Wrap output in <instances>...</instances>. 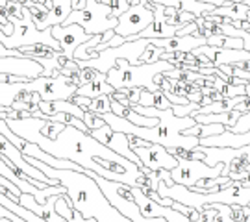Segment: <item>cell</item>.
<instances>
[{
  "label": "cell",
  "mask_w": 250,
  "mask_h": 222,
  "mask_svg": "<svg viewBox=\"0 0 250 222\" xmlns=\"http://www.w3.org/2000/svg\"><path fill=\"white\" fill-rule=\"evenodd\" d=\"M134 152L146 169L156 170V172L161 169L172 170L180 163L165 146L156 144V142H146L145 146H135Z\"/></svg>",
  "instance_id": "obj_10"
},
{
  "label": "cell",
  "mask_w": 250,
  "mask_h": 222,
  "mask_svg": "<svg viewBox=\"0 0 250 222\" xmlns=\"http://www.w3.org/2000/svg\"><path fill=\"white\" fill-rule=\"evenodd\" d=\"M224 165L219 163L215 167H209L208 163L200 160H182L170 170V178L174 183H180V185L186 187H195L200 182V180H209V178H219L223 174Z\"/></svg>",
  "instance_id": "obj_8"
},
{
  "label": "cell",
  "mask_w": 250,
  "mask_h": 222,
  "mask_svg": "<svg viewBox=\"0 0 250 222\" xmlns=\"http://www.w3.org/2000/svg\"><path fill=\"white\" fill-rule=\"evenodd\" d=\"M82 121L87 124V128H89L91 132H93V130H99V128H102V126L106 124L102 117L97 115V113H91V111H85V115H83Z\"/></svg>",
  "instance_id": "obj_33"
},
{
  "label": "cell",
  "mask_w": 250,
  "mask_h": 222,
  "mask_svg": "<svg viewBox=\"0 0 250 222\" xmlns=\"http://www.w3.org/2000/svg\"><path fill=\"white\" fill-rule=\"evenodd\" d=\"M50 30H52L54 39H58V43L62 44V52L67 60H72L76 48L91 39V36L80 24H69V26L58 24V26H52Z\"/></svg>",
  "instance_id": "obj_12"
},
{
  "label": "cell",
  "mask_w": 250,
  "mask_h": 222,
  "mask_svg": "<svg viewBox=\"0 0 250 222\" xmlns=\"http://www.w3.org/2000/svg\"><path fill=\"white\" fill-rule=\"evenodd\" d=\"M141 91H143V89H132V91H130V93H128V98H130V102H132V106H134V104H139V98H141Z\"/></svg>",
  "instance_id": "obj_39"
},
{
  "label": "cell",
  "mask_w": 250,
  "mask_h": 222,
  "mask_svg": "<svg viewBox=\"0 0 250 222\" xmlns=\"http://www.w3.org/2000/svg\"><path fill=\"white\" fill-rule=\"evenodd\" d=\"M160 172V178L165 182V185H174V182H172V178H170V170H165V169H161L158 170Z\"/></svg>",
  "instance_id": "obj_40"
},
{
  "label": "cell",
  "mask_w": 250,
  "mask_h": 222,
  "mask_svg": "<svg viewBox=\"0 0 250 222\" xmlns=\"http://www.w3.org/2000/svg\"><path fill=\"white\" fill-rule=\"evenodd\" d=\"M26 160L34 167L43 170L48 178L58 180L67 189V195L71 198V205L74 209H78L85 219H97L99 222H132L117 207L109 204V200L102 193L97 180L89 174V170H83V172L62 170L54 169V167L36 160V158H26Z\"/></svg>",
  "instance_id": "obj_1"
},
{
  "label": "cell",
  "mask_w": 250,
  "mask_h": 222,
  "mask_svg": "<svg viewBox=\"0 0 250 222\" xmlns=\"http://www.w3.org/2000/svg\"><path fill=\"white\" fill-rule=\"evenodd\" d=\"M208 37L202 36H176V37H167V39H150V44L161 48L163 52H193L195 48L206 44Z\"/></svg>",
  "instance_id": "obj_16"
},
{
  "label": "cell",
  "mask_w": 250,
  "mask_h": 222,
  "mask_svg": "<svg viewBox=\"0 0 250 222\" xmlns=\"http://www.w3.org/2000/svg\"><path fill=\"white\" fill-rule=\"evenodd\" d=\"M113 93H115V87L107 83L106 74H102V72H99V76L93 81L83 83V85H80L78 91H76V95L87 97V98H97V97H102V95H109V97H111Z\"/></svg>",
  "instance_id": "obj_19"
},
{
  "label": "cell",
  "mask_w": 250,
  "mask_h": 222,
  "mask_svg": "<svg viewBox=\"0 0 250 222\" xmlns=\"http://www.w3.org/2000/svg\"><path fill=\"white\" fill-rule=\"evenodd\" d=\"M0 72L11 76H24L28 80H34L43 76V65H39L32 58H4L0 56Z\"/></svg>",
  "instance_id": "obj_15"
},
{
  "label": "cell",
  "mask_w": 250,
  "mask_h": 222,
  "mask_svg": "<svg viewBox=\"0 0 250 222\" xmlns=\"http://www.w3.org/2000/svg\"><path fill=\"white\" fill-rule=\"evenodd\" d=\"M161 54H163V50H161V48L154 46V44H148V46H146V50L143 52V56H141V60H139V65H141V63H156V61H160Z\"/></svg>",
  "instance_id": "obj_32"
},
{
  "label": "cell",
  "mask_w": 250,
  "mask_h": 222,
  "mask_svg": "<svg viewBox=\"0 0 250 222\" xmlns=\"http://www.w3.org/2000/svg\"><path fill=\"white\" fill-rule=\"evenodd\" d=\"M206 207H213L217 209V215H215L213 222H235L232 219V205H226V204H209ZM204 207V209H206Z\"/></svg>",
  "instance_id": "obj_29"
},
{
  "label": "cell",
  "mask_w": 250,
  "mask_h": 222,
  "mask_svg": "<svg viewBox=\"0 0 250 222\" xmlns=\"http://www.w3.org/2000/svg\"><path fill=\"white\" fill-rule=\"evenodd\" d=\"M250 130V111L249 113H243L241 117H239V121L235 122V126L232 128L233 133H245Z\"/></svg>",
  "instance_id": "obj_35"
},
{
  "label": "cell",
  "mask_w": 250,
  "mask_h": 222,
  "mask_svg": "<svg viewBox=\"0 0 250 222\" xmlns=\"http://www.w3.org/2000/svg\"><path fill=\"white\" fill-rule=\"evenodd\" d=\"M150 44V39H135V41H126L125 44H119V46H109L106 50L99 52V56L95 60H80L78 67L80 69H95V71L107 74L113 67L117 65L119 60H128L132 65H139V60L143 52L146 50V46Z\"/></svg>",
  "instance_id": "obj_5"
},
{
  "label": "cell",
  "mask_w": 250,
  "mask_h": 222,
  "mask_svg": "<svg viewBox=\"0 0 250 222\" xmlns=\"http://www.w3.org/2000/svg\"><path fill=\"white\" fill-rule=\"evenodd\" d=\"M24 89L28 93H37L45 102H52V100H72L78 91V85L69 76L54 72V76H39L24 81Z\"/></svg>",
  "instance_id": "obj_6"
},
{
  "label": "cell",
  "mask_w": 250,
  "mask_h": 222,
  "mask_svg": "<svg viewBox=\"0 0 250 222\" xmlns=\"http://www.w3.org/2000/svg\"><path fill=\"white\" fill-rule=\"evenodd\" d=\"M97 76H99V71H95V69H89V67L82 69V71L78 72V87H80V85H83V83H89V81H93Z\"/></svg>",
  "instance_id": "obj_34"
},
{
  "label": "cell",
  "mask_w": 250,
  "mask_h": 222,
  "mask_svg": "<svg viewBox=\"0 0 250 222\" xmlns=\"http://www.w3.org/2000/svg\"><path fill=\"white\" fill-rule=\"evenodd\" d=\"M176 69L170 61L160 60L156 63H141V65H132L128 60H119L117 65L106 74V80L109 85H113L115 91L123 89H146L150 93L161 91V85L156 81L160 74Z\"/></svg>",
  "instance_id": "obj_2"
},
{
  "label": "cell",
  "mask_w": 250,
  "mask_h": 222,
  "mask_svg": "<svg viewBox=\"0 0 250 222\" xmlns=\"http://www.w3.org/2000/svg\"><path fill=\"white\" fill-rule=\"evenodd\" d=\"M139 106H146V107H156V109H170L172 104L169 102V98L165 97L161 91L158 93H150V91H146L143 89L141 91V98H139Z\"/></svg>",
  "instance_id": "obj_22"
},
{
  "label": "cell",
  "mask_w": 250,
  "mask_h": 222,
  "mask_svg": "<svg viewBox=\"0 0 250 222\" xmlns=\"http://www.w3.org/2000/svg\"><path fill=\"white\" fill-rule=\"evenodd\" d=\"M213 89H217V91L223 95V98H235V97H243V95H247L245 85H233V83H230V81L221 80L219 76H215Z\"/></svg>",
  "instance_id": "obj_26"
},
{
  "label": "cell",
  "mask_w": 250,
  "mask_h": 222,
  "mask_svg": "<svg viewBox=\"0 0 250 222\" xmlns=\"http://www.w3.org/2000/svg\"><path fill=\"white\" fill-rule=\"evenodd\" d=\"M152 22H154V4H150L148 0H141L139 4L130 6V9L119 17L115 34L126 37V41H134V37L141 34L145 28L150 26Z\"/></svg>",
  "instance_id": "obj_7"
},
{
  "label": "cell",
  "mask_w": 250,
  "mask_h": 222,
  "mask_svg": "<svg viewBox=\"0 0 250 222\" xmlns=\"http://www.w3.org/2000/svg\"><path fill=\"white\" fill-rule=\"evenodd\" d=\"M132 195H134V200L135 204L139 205V209H141V213L143 217L146 219H165V221L169 222H191L189 221V217H186L184 213H180L178 209H174V207H167V205H161L158 202H154L150 196H146L139 189V187H132Z\"/></svg>",
  "instance_id": "obj_11"
},
{
  "label": "cell",
  "mask_w": 250,
  "mask_h": 222,
  "mask_svg": "<svg viewBox=\"0 0 250 222\" xmlns=\"http://www.w3.org/2000/svg\"><path fill=\"white\" fill-rule=\"evenodd\" d=\"M226 130V126L224 124H195L188 128L186 130V135H195L198 139H204V137H211V135H219V133H223Z\"/></svg>",
  "instance_id": "obj_24"
},
{
  "label": "cell",
  "mask_w": 250,
  "mask_h": 222,
  "mask_svg": "<svg viewBox=\"0 0 250 222\" xmlns=\"http://www.w3.org/2000/svg\"><path fill=\"white\" fill-rule=\"evenodd\" d=\"M150 4H160V6H165V8H176L180 9L182 6V0H148Z\"/></svg>",
  "instance_id": "obj_37"
},
{
  "label": "cell",
  "mask_w": 250,
  "mask_h": 222,
  "mask_svg": "<svg viewBox=\"0 0 250 222\" xmlns=\"http://www.w3.org/2000/svg\"><path fill=\"white\" fill-rule=\"evenodd\" d=\"M247 20H250V11H249V15H247Z\"/></svg>",
  "instance_id": "obj_44"
},
{
  "label": "cell",
  "mask_w": 250,
  "mask_h": 222,
  "mask_svg": "<svg viewBox=\"0 0 250 222\" xmlns=\"http://www.w3.org/2000/svg\"><path fill=\"white\" fill-rule=\"evenodd\" d=\"M141 0H130V6H135V4H139Z\"/></svg>",
  "instance_id": "obj_43"
},
{
  "label": "cell",
  "mask_w": 250,
  "mask_h": 222,
  "mask_svg": "<svg viewBox=\"0 0 250 222\" xmlns=\"http://www.w3.org/2000/svg\"><path fill=\"white\" fill-rule=\"evenodd\" d=\"M91 135H93L95 139H99L102 144H106L107 148H111L113 152H117L119 156H123V158H126V160L134 161L139 169L143 167L141 160H139V158L135 156V152L132 150L130 137H128L126 133L115 132L109 124H104L102 128H99V130H93Z\"/></svg>",
  "instance_id": "obj_9"
},
{
  "label": "cell",
  "mask_w": 250,
  "mask_h": 222,
  "mask_svg": "<svg viewBox=\"0 0 250 222\" xmlns=\"http://www.w3.org/2000/svg\"><path fill=\"white\" fill-rule=\"evenodd\" d=\"M180 9L189 11V13H191V15H195V17H202L204 13L213 11L215 6L213 4H208V2H202V0H182Z\"/></svg>",
  "instance_id": "obj_27"
},
{
  "label": "cell",
  "mask_w": 250,
  "mask_h": 222,
  "mask_svg": "<svg viewBox=\"0 0 250 222\" xmlns=\"http://www.w3.org/2000/svg\"><path fill=\"white\" fill-rule=\"evenodd\" d=\"M206 44L219 46V48H245V41H243L241 37H230V36H223V34L208 37Z\"/></svg>",
  "instance_id": "obj_25"
},
{
  "label": "cell",
  "mask_w": 250,
  "mask_h": 222,
  "mask_svg": "<svg viewBox=\"0 0 250 222\" xmlns=\"http://www.w3.org/2000/svg\"><path fill=\"white\" fill-rule=\"evenodd\" d=\"M58 196L60 195H54L46 200L45 204H39L34 195L21 193V196H19V204L28 207L30 211H34L37 217L45 219L46 222H63L65 219H62V217L58 215V211H56V200H58Z\"/></svg>",
  "instance_id": "obj_17"
},
{
  "label": "cell",
  "mask_w": 250,
  "mask_h": 222,
  "mask_svg": "<svg viewBox=\"0 0 250 222\" xmlns=\"http://www.w3.org/2000/svg\"><path fill=\"white\" fill-rule=\"evenodd\" d=\"M215 215H217V209L213 207H206V209H200V219L195 222H213Z\"/></svg>",
  "instance_id": "obj_36"
},
{
  "label": "cell",
  "mask_w": 250,
  "mask_h": 222,
  "mask_svg": "<svg viewBox=\"0 0 250 222\" xmlns=\"http://www.w3.org/2000/svg\"><path fill=\"white\" fill-rule=\"evenodd\" d=\"M63 222H67V221H63Z\"/></svg>",
  "instance_id": "obj_45"
},
{
  "label": "cell",
  "mask_w": 250,
  "mask_h": 222,
  "mask_svg": "<svg viewBox=\"0 0 250 222\" xmlns=\"http://www.w3.org/2000/svg\"><path fill=\"white\" fill-rule=\"evenodd\" d=\"M0 189H2L11 200H15V202H19V196H21V193H22L11 180H8V178L2 176V174H0Z\"/></svg>",
  "instance_id": "obj_30"
},
{
  "label": "cell",
  "mask_w": 250,
  "mask_h": 222,
  "mask_svg": "<svg viewBox=\"0 0 250 222\" xmlns=\"http://www.w3.org/2000/svg\"><path fill=\"white\" fill-rule=\"evenodd\" d=\"M87 111H91V113H97V115L109 113V111H111V97H109V95H102V97L93 98Z\"/></svg>",
  "instance_id": "obj_28"
},
{
  "label": "cell",
  "mask_w": 250,
  "mask_h": 222,
  "mask_svg": "<svg viewBox=\"0 0 250 222\" xmlns=\"http://www.w3.org/2000/svg\"><path fill=\"white\" fill-rule=\"evenodd\" d=\"M0 174L6 176L8 180H11L22 193H28V195L36 196V200L39 202V204H45L46 200L54 195H67V189H65L63 185H48V187H45V189H39V187L32 185L30 182H24V180L17 178L15 176V172L11 170V167L8 165V161H4L2 156H0Z\"/></svg>",
  "instance_id": "obj_13"
},
{
  "label": "cell",
  "mask_w": 250,
  "mask_h": 222,
  "mask_svg": "<svg viewBox=\"0 0 250 222\" xmlns=\"http://www.w3.org/2000/svg\"><path fill=\"white\" fill-rule=\"evenodd\" d=\"M99 2H102V4H106V6L113 9V15L117 19L130 9V0H99Z\"/></svg>",
  "instance_id": "obj_31"
},
{
  "label": "cell",
  "mask_w": 250,
  "mask_h": 222,
  "mask_svg": "<svg viewBox=\"0 0 250 222\" xmlns=\"http://www.w3.org/2000/svg\"><path fill=\"white\" fill-rule=\"evenodd\" d=\"M250 8L243 2H232V4H224L209 11V15H221V17H228L232 20H247Z\"/></svg>",
  "instance_id": "obj_21"
},
{
  "label": "cell",
  "mask_w": 250,
  "mask_h": 222,
  "mask_svg": "<svg viewBox=\"0 0 250 222\" xmlns=\"http://www.w3.org/2000/svg\"><path fill=\"white\" fill-rule=\"evenodd\" d=\"M191 54H202L206 56L211 67H221V65H239L243 61H250V52L245 48H219V46H209V44H202L195 48Z\"/></svg>",
  "instance_id": "obj_14"
},
{
  "label": "cell",
  "mask_w": 250,
  "mask_h": 222,
  "mask_svg": "<svg viewBox=\"0 0 250 222\" xmlns=\"http://www.w3.org/2000/svg\"><path fill=\"white\" fill-rule=\"evenodd\" d=\"M215 100L211 97H202V100H200V106H208V104H213Z\"/></svg>",
  "instance_id": "obj_41"
},
{
  "label": "cell",
  "mask_w": 250,
  "mask_h": 222,
  "mask_svg": "<svg viewBox=\"0 0 250 222\" xmlns=\"http://www.w3.org/2000/svg\"><path fill=\"white\" fill-rule=\"evenodd\" d=\"M241 28L245 32H249L250 34V20H241Z\"/></svg>",
  "instance_id": "obj_42"
},
{
  "label": "cell",
  "mask_w": 250,
  "mask_h": 222,
  "mask_svg": "<svg viewBox=\"0 0 250 222\" xmlns=\"http://www.w3.org/2000/svg\"><path fill=\"white\" fill-rule=\"evenodd\" d=\"M8 20L13 24V34L6 36L2 32V26H0V44L4 48H22V46H32V44H46L54 50L62 52V44L58 43V39H54L52 30L50 28L39 30L28 8H24L21 19L8 17Z\"/></svg>",
  "instance_id": "obj_3"
},
{
  "label": "cell",
  "mask_w": 250,
  "mask_h": 222,
  "mask_svg": "<svg viewBox=\"0 0 250 222\" xmlns=\"http://www.w3.org/2000/svg\"><path fill=\"white\" fill-rule=\"evenodd\" d=\"M72 11V0H52V8L48 11V15L45 17V20L41 22V26H37L39 30H46V28L58 26L63 24L69 13Z\"/></svg>",
  "instance_id": "obj_18"
},
{
  "label": "cell",
  "mask_w": 250,
  "mask_h": 222,
  "mask_svg": "<svg viewBox=\"0 0 250 222\" xmlns=\"http://www.w3.org/2000/svg\"><path fill=\"white\" fill-rule=\"evenodd\" d=\"M195 19H197L195 15H191L189 11H184V9L165 8V22H167V24H172V26L184 28L186 24L193 22Z\"/></svg>",
  "instance_id": "obj_23"
},
{
  "label": "cell",
  "mask_w": 250,
  "mask_h": 222,
  "mask_svg": "<svg viewBox=\"0 0 250 222\" xmlns=\"http://www.w3.org/2000/svg\"><path fill=\"white\" fill-rule=\"evenodd\" d=\"M63 24L65 26L80 24L89 36H99V34H106L107 30H115L119 19L113 15V9L109 6L102 4L99 0H87L85 8L72 9Z\"/></svg>",
  "instance_id": "obj_4"
},
{
  "label": "cell",
  "mask_w": 250,
  "mask_h": 222,
  "mask_svg": "<svg viewBox=\"0 0 250 222\" xmlns=\"http://www.w3.org/2000/svg\"><path fill=\"white\" fill-rule=\"evenodd\" d=\"M243 113L239 111H224V113H209V115H200V113H193V119L197 121L198 124H224L226 130H232L235 122L239 121V117Z\"/></svg>",
  "instance_id": "obj_20"
},
{
  "label": "cell",
  "mask_w": 250,
  "mask_h": 222,
  "mask_svg": "<svg viewBox=\"0 0 250 222\" xmlns=\"http://www.w3.org/2000/svg\"><path fill=\"white\" fill-rule=\"evenodd\" d=\"M91 100H93V98L80 97V95H74V97H72V102H74V104H78V106H80L82 109H85V111H87V109H89Z\"/></svg>",
  "instance_id": "obj_38"
}]
</instances>
